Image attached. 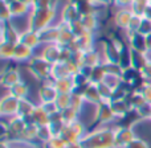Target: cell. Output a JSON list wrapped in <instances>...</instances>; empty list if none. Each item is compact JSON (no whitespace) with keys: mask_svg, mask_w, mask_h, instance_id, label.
Returning <instances> with one entry per match:
<instances>
[{"mask_svg":"<svg viewBox=\"0 0 151 148\" xmlns=\"http://www.w3.org/2000/svg\"><path fill=\"white\" fill-rule=\"evenodd\" d=\"M82 148H115L114 128L102 127L86 134L80 140Z\"/></svg>","mask_w":151,"mask_h":148,"instance_id":"1","label":"cell"},{"mask_svg":"<svg viewBox=\"0 0 151 148\" xmlns=\"http://www.w3.org/2000/svg\"><path fill=\"white\" fill-rule=\"evenodd\" d=\"M57 8H48V9H35L32 8L31 13L28 15V29L35 32H40L42 29L52 25L55 20Z\"/></svg>","mask_w":151,"mask_h":148,"instance_id":"2","label":"cell"},{"mask_svg":"<svg viewBox=\"0 0 151 148\" xmlns=\"http://www.w3.org/2000/svg\"><path fill=\"white\" fill-rule=\"evenodd\" d=\"M52 64H49L42 57H32L28 61V69L35 78L40 81H48L52 73Z\"/></svg>","mask_w":151,"mask_h":148,"instance_id":"3","label":"cell"},{"mask_svg":"<svg viewBox=\"0 0 151 148\" xmlns=\"http://www.w3.org/2000/svg\"><path fill=\"white\" fill-rule=\"evenodd\" d=\"M86 135L85 132V127L82 123L73 122V123H68L65 124L63 132H61V138L66 142L68 144H73V143H80V140Z\"/></svg>","mask_w":151,"mask_h":148,"instance_id":"4","label":"cell"},{"mask_svg":"<svg viewBox=\"0 0 151 148\" xmlns=\"http://www.w3.org/2000/svg\"><path fill=\"white\" fill-rule=\"evenodd\" d=\"M135 132L133 127H122L118 126L114 128V140H115V148H125L129 143L135 139Z\"/></svg>","mask_w":151,"mask_h":148,"instance_id":"5","label":"cell"},{"mask_svg":"<svg viewBox=\"0 0 151 148\" xmlns=\"http://www.w3.org/2000/svg\"><path fill=\"white\" fill-rule=\"evenodd\" d=\"M96 119L101 124H107L117 119L114 111L111 109V104L107 101H102L98 104H96Z\"/></svg>","mask_w":151,"mask_h":148,"instance_id":"6","label":"cell"},{"mask_svg":"<svg viewBox=\"0 0 151 148\" xmlns=\"http://www.w3.org/2000/svg\"><path fill=\"white\" fill-rule=\"evenodd\" d=\"M68 48L72 50L73 53L77 52H88V50H93L94 45H93V33L85 32L83 34L76 37V40L72 44L68 45Z\"/></svg>","mask_w":151,"mask_h":148,"instance_id":"7","label":"cell"},{"mask_svg":"<svg viewBox=\"0 0 151 148\" xmlns=\"http://www.w3.org/2000/svg\"><path fill=\"white\" fill-rule=\"evenodd\" d=\"M19 102L20 99H17L16 97L7 94L1 98L0 102V114L3 117H13L17 115V110H19Z\"/></svg>","mask_w":151,"mask_h":148,"instance_id":"8","label":"cell"},{"mask_svg":"<svg viewBox=\"0 0 151 148\" xmlns=\"http://www.w3.org/2000/svg\"><path fill=\"white\" fill-rule=\"evenodd\" d=\"M73 57L80 62L81 66H90V68H94L98 64H101V58H99V54L96 52V50H88V52H77L74 53Z\"/></svg>","mask_w":151,"mask_h":148,"instance_id":"9","label":"cell"},{"mask_svg":"<svg viewBox=\"0 0 151 148\" xmlns=\"http://www.w3.org/2000/svg\"><path fill=\"white\" fill-rule=\"evenodd\" d=\"M102 53H104V61L111 64H119L121 60V50L114 45L111 40L105 41L102 44Z\"/></svg>","mask_w":151,"mask_h":148,"instance_id":"10","label":"cell"},{"mask_svg":"<svg viewBox=\"0 0 151 148\" xmlns=\"http://www.w3.org/2000/svg\"><path fill=\"white\" fill-rule=\"evenodd\" d=\"M47 83L41 86L39 89V98H40V102L41 103H48V102H56L58 97V91L57 89L55 87L52 82L49 81H45Z\"/></svg>","mask_w":151,"mask_h":148,"instance_id":"11","label":"cell"},{"mask_svg":"<svg viewBox=\"0 0 151 148\" xmlns=\"http://www.w3.org/2000/svg\"><path fill=\"white\" fill-rule=\"evenodd\" d=\"M7 124H8V128H9L11 136L12 138H20V135L24 132L28 123H27V120L24 118L19 117V115H13V117H9Z\"/></svg>","mask_w":151,"mask_h":148,"instance_id":"12","label":"cell"},{"mask_svg":"<svg viewBox=\"0 0 151 148\" xmlns=\"http://www.w3.org/2000/svg\"><path fill=\"white\" fill-rule=\"evenodd\" d=\"M21 32H19L11 23H1V42H12L19 44L20 42Z\"/></svg>","mask_w":151,"mask_h":148,"instance_id":"13","label":"cell"},{"mask_svg":"<svg viewBox=\"0 0 151 148\" xmlns=\"http://www.w3.org/2000/svg\"><path fill=\"white\" fill-rule=\"evenodd\" d=\"M41 44H58V39H60V31H58L57 25H50L48 28L42 29L39 32Z\"/></svg>","mask_w":151,"mask_h":148,"instance_id":"14","label":"cell"},{"mask_svg":"<svg viewBox=\"0 0 151 148\" xmlns=\"http://www.w3.org/2000/svg\"><path fill=\"white\" fill-rule=\"evenodd\" d=\"M151 61L147 52H138V50L131 49V68L142 71Z\"/></svg>","mask_w":151,"mask_h":148,"instance_id":"15","label":"cell"},{"mask_svg":"<svg viewBox=\"0 0 151 148\" xmlns=\"http://www.w3.org/2000/svg\"><path fill=\"white\" fill-rule=\"evenodd\" d=\"M57 26H58V31H60L58 44L63 45V46H68L69 44H72V42L76 40V36H74L73 31H72L70 25L64 23V21H60V23L57 24Z\"/></svg>","mask_w":151,"mask_h":148,"instance_id":"16","label":"cell"},{"mask_svg":"<svg viewBox=\"0 0 151 148\" xmlns=\"http://www.w3.org/2000/svg\"><path fill=\"white\" fill-rule=\"evenodd\" d=\"M80 17L81 15L78 12L77 7H76V4H73V3L68 1L63 7V9H61V21H64L66 24H72L73 21L78 20Z\"/></svg>","mask_w":151,"mask_h":148,"instance_id":"17","label":"cell"},{"mask_svg":"<svg viewBox=\"0 0 151 148\" xmlns=\"http://www.w3.org/2000/svg\"><path fill=\"white\" fill-rule=\"evenodd\" d=\"M60 52H61V45L60 44H49L44 48L41 57L47 60L49 64L55 65L60 61Z\"/></svg>","mask_w":151,"mask_h":148,"instance_id":"18","label":"cell"},{"mask_svg":"<svg viewBox=\"0 0 151 148\" xmlns=\"http://www.w3.org/2000/svg\"><path fill=\"white\" fill-rule=\"evenodd\" d=\"M8 5H9L11 13H12L13 17H20V16L29 15L31 11H32V8H33L31 4L23 3L21 0H13V1H9L8 3Z\"/></svg>","mask_w":151,"mask_h":148,"instance_id":"19","label":"cell"},{"mask_svg":"<svg viewBox=\"0 0 151 148\" xmlns=\"http://www.w3.org/2000/svg\"><path fill=\"white\" fill-rule=\"evenodd\" d=\"M0 82H1V85L4 86V87L11 89L13 85L21 82L20 73H19L16 69H7L5 71H3L1 78H0Z\"/></svg>","mask_w":151,"mask_h":148,"instance_id":"20","label":"cell"},{"mask_svg":"<svg viewBox=\"0 0 151 148\" xmlns=\"http://www.w3.org/2000/svg\"><path fill=\"white\" fill-rule=\"evenodd\" d=\"M20 42H23L24 45L35 49V48H37L41 44V40H40L39 32H35V31H32V29H27V31L21 32Z\"/></svg>","mask_w":151,"mask_h":148,"instance_id":"21","label":"cell"},{"mask_svg":"<svg viewBox=\"0 0 151 148\" xmlns=\"http://www.w3.org/2000/svg\"><path fill=\"white\" fill-rule=\"evenodd\" d=\"M133 16H134V13L131 12L130 8H122V9L117 11V13H115V16H114L115 25L119 26L121 29H127Z\"/></svg>","mask_w":151,"mask_h":148,"instance_id":"22","label":"cell"},{"mask_svg":"<svg viewBox=\"0 0 151 148\" xmlns=\"http://www.w3.org/2000/svg\"><path fill=\"white\" fill-rule=\"evenodd\" d=\"M129 37V46L134 50L138 52H147L146 48V36H143L142 33L137 32V33L127 34Z\"/></svg>","mask_w":151,"mask_h":148,"instance_id":"23","label":"cell"},{"mask_svg":"<svg viewBox=\"0 0 151 148\" xmlns=\"http://www.w3.org/2000/svg\"><path fill=\"white\" fill-rule=\"evenodd\" d=\"M70 77H72V74H70V71H69L66 64L57 62L52 66V73H50V78L48 81L53 82V81L65 79V78H70Z\"/></svg>","mask_w":151,"mask_h":148,"instance_id":"24","label":"cell"},{"mask_svg":"<svg viewBox=\"0 0 151 148\" xmlns=\"http://www.w3.org/2000/svg\"><path fill=\"white\" fill-rule=\"evenodd\" d=\"M82 97L85 99V102H89V103H93V104H98L99 102H102V97L99 94L98 86L96 83H89V86L83 91Z\"/></svg>","mask_w":151,"mask_h":148,"instance_id":"25","label":"cell"},{"mask_svg":"<svg viewBox=\"0 0 151 148\" xmlns=\"http://www.w3.org/2000/svg\"><path fill=\"white\" fill-rule=\"evenodd\" d=\"M31 120L33 123H36L37 126H49L50 115L45 111L44 107H42L41 104H39V106H36L33 114L31 115Z\"/></svg>","mask_w":151,"mask_h":148,"instance_id":"26","label":"cell"},{"mask_svg":"<svg viewBox=\"0 0 151 148\" xmlns=\"http://www.w3.org/2000/svg\"><path fill=\"white\" fill-rule=\"evenodd\" d=\"M32 57H33V49H32V48L24 45L23 42L16 44L13 60H16V61H29Z\"/></svg>","mask_w":151,"mask_h":148,"instance_id":"27","label":"cell"},{"mask_svg":"<svg viewBox=\"0 0 151 148\" xmlns=\"http://www.w3.org/2000/svg\"><path fill=\"white\" fill-rule=\"evenodd\" d=\"M110 104H111V109L114 111L115 117L117 118H122L127 114L131 110L130 104L127 103L126 99H115V101H110Z\"/></svg>","mask_w":151,"mask_h":148,"instance_id":"28","label":"cell"},{"mask_svg":"<svg viewBox=\"0 0 151 148\" xmlns=\"http://www.w3.org/2000/svg\"><path fill=\"white\" fill-rule=\"evenodd\" d=\"M52 83L55 85V87L57 89L58 94H72L73 93V90H74V83H73L72 77L70 78H65V79L53 81Z\"/></svg>","mask_w":151,"mask_h":148,"instance_id":"29","label":"cell"},{"mask_svg":"<svg viewBox=\"0 0 151 148\" xmlns=\"http://www.w3.org/2000/svg\"><path fill=\"white\" fill-rule=\"evenodd\" d=\"M80 20H81V23H82L85 31L89 32V33H94V31L98 28V17H97L96 13L81 16Z\"/></svg>","mask_w":151,"mask_h":148,"instance_id":"30","label":"cell"},{"mask_svg":"<svg viewBox=\"0 0 151 148\" xmlns=\"http://www.w3.org/2000/svg\"><path fill=\"white\" fill-rule=\"evenodd\" d=\"M35 109H36V104H33L31 101H28V99H20L17 115L21 118H28L33 114Z\"/></svg>","mask_w":151,"mask_h":148,"instance_id":"31","label":"cell"},{"mask_svg":"<svg viewBox=\"0 0 151 148\" xmlns=\"http://www.w3.org/2000/svg\"><path fill=\"white\" fill-rule=\"evenodd\" d=\"M39 127H40V126H37L36 123H29V124L25 127L24 132L20 135V138L21 139H25V140H28V142H33V143L37 144V134H39ZM37 146H39V144H37Z\"/></svg>","mask_w":151,"mask_h":148,"instance_id":"32","label":"cell"},{"mask_svg":"<svg viewBox=\"0 0 151 148\" xmlns=\"http://www.w3.org/2000/svg\"><path fill=\"white\" fill-rule=\"evenodd\" d=\"M8 91H9L11 95L16 97L17 99H27L28 93H29V89L25 83L19 82V83H16V85H13L11 89H8Z\"/></svg>","mask_w":151,"mask_h":148,"instance_id":"33","label":"cell"},{"mask_svg":"<svg viewBox=\"0 0 151 148\" xmlns=\"http://www.w3.org/2000/svg\"><path fill=\"white\" fill-rule=\"evenodd\" d=\"M105 77H106V71H105L104 65H102V62H101V64H98L97 66L93 68L89 81H90V83H96V85H98V83L104 82Z\"/></svg>","mask_w":151,"mask_h":148,"instance_id":"34","label":"cell"},{"mask_svg":"<svg viewBox=\"0 0 151 148\" xmlns=\"http://www.w3.org/2000/svg\"><path fill=\"white\" fill-rule=\"evenodd\" d=\"M52 138H53V132L49 126H40L39 134H37V144L42 147V144L49 142Z\"/></svg>","mask_w":151,"mask_h":148,"instance_id":"35","label":"cell"},{"mask_svg":"<svg viewBox=\"0 0 151 148\" xmlns=\"http://www.w3.org/2000/svg\"><path fill=\"white\" fill-rule=\"evenodd\" d=\"M16 44L12 42H1L0 44V56L3 60H13Z\"/></svg>","mask_w":151,"mask_h":148,"instance_id":"36","label":"cell"},{"mask_svg":"<svg viewBox=\"0 0 151 148\" xmlns=\"http://www.w3.org/2000/svg\"><path fill=\"white\" fill-rule=\"evenodd\" d=\"M104 69L106 71V75H115V77H121L122 78L123 74V69L121 68L119 64H111V62H105L102 61Z\"/></svg>","mask_w":151,"mask_h":148,"instance_id":"37","label":"cell"},{"mask_svg":"<svg viewBox=\"0 0 151 148\" xmlns=\"http://www.w3.org/2000/svg\"><path fill=\"white\" fill-rule=\"evenodd\" d=\"M119 65L121 68L125 69L131 68V48L130 46H125L123 50L121 52V60H119Z\"/></svg>","mask_w":151,"mask_h":148,"instance_id":"38","label":"cell"},{"mask_svg":"<svg viewBox=\"0 0 151 148\" xmlns=\"http://www.w3.org/2000/svg\"><path fill=\"white\" fill-rule=\"evenodd\" d=\"M58 0H33L32 7L35 9H48V8H57Z\"/></svg>","mask_w":151,"mask_h":148,"instance_id":"39","label":"cell"},{"mask_svg":"<svg viewBox=\"0 0 151 148\" xmlns=\"http://www.w3.org/2000/svg\"><path fill=\"white\" fill-rule=\"evenodd\" d=\"M70 102H72V94H58L57 99H56V104H57L60 111H64L68 107H70Z\"/></svg>","mask_w":151,"mask_h":148,"instance_id":"40","label":"cell"},{"mask_svg":"<svg viewBox=\"0 0 151 148\" xmlns=\"http://www.w3.org/2000/svg\"><path fill=\"white\" fill-rule=\"evenodd\" d=\"M69 144L61 136H53L49 142L42 144V148H68Z\"/></svg>","mask_w":151,"mask_h":148,"instance_id":"41","label":"cell"},{"mask_svg":"<svg viewBox=\"0 0 151 148\" xmlns=\"http://www.w3.org/2000/svg\"><path fill=\"white\" fill-rule=\"evenodd\" d=\"M97 86H98L99 94H101V97H102V101H107V102L111 101V98H113V91H114V89L110 87V86L106 85L105 82L98 83Z\"/></svg>","mask_w":151,"mask_h":148,"instance_id":"42","label":"cell"},{"mask_svg":"<svg viewBox=\"0 0 151 148\" xmlns=\"http://www.w3.org/2000/svg\"><path fill=\"white\" fill-rule=\"evenodd\" d=\"M142 19H143L142 16L134 15L133 17H131L127 29H126V33L131 34V33H137V32H139V28H141V24H142Z\"/></svg>","mask_w":151,"mask_h":148,"instance_id":"43","label":"cell"},{"mask_svg":"<svg viewBox=\"0 0 151 148\" xmlns=\"http://www.w3.org/2000/svg\"><path fill=\"white\" fill-rule=\"evenodd\" d=\"M61 114H63V119H64V122H65V124H68V123L77 122V117L80 112L76 111V110L72 109V107H68L66 110L61 111Z\"/></svg>","mask_w":151,"mask_h":148,"instance_id":"44","label":"cell"},{"mask_svg":"<svg viewBox=\"0 0 151 148\" xmlns=\"http://www.w3.org/2000/svg\"><path fill=\"white\" fill-rule=\"evenodd\" d=\"M83 103H85V99L81 94H77V93H72V102H70V107L74 109L76 111L80 112L81 109H82Z\"/></svg>","mask_w":151,"mask_h":148,"instance_id":"45","label":"cell"},{"mask_svg":"<svg viewBox=\"0 0 151 148\" xmlns=\"http://www.w3.org/2000/svg\"><path fill=\"white\" fill-rule=\"evenodd\" d=\"M147 7H149V4H147V3L137 1V0H135V1L133 3V5L130 7V9H131V12H133L134 15H138V16H142V17H143V15H145V12H146Z\"/></svg>","mask_w":151,"mask_h":148,"instance_id":"46","label":"cell"},{"mask_svg":"<svg viewBox=\"0 0 151 148\" xmlns=\"http://www.w3.org/2000/svg\"><path fill=\"white\" fill-rule=\"evenodd\" d=\"M12 13H11L9 5L5 0H1V13H0V19H1V23H9L11 19H12Z\"/></svg>","mask_w":151,"mask_h":148,"instance_id":"47","label":"cell"},{"mask_svg":"<svg viewBox=\"0 0 151 148\" xmlns=\"http://www.w3.org/2000/svg\"><path fill=\"white\" fill-rule=\"evenodd\" d=\"M137 112H138L139 118L141 119H150L151 118V103H145L142 104L141 107L137 109Z\"/></svg>","mask_w":151,"mask_h":148,"instance_id":"48","label":"cell"},{"mask_svg":"<svg viewBox=\"0 0 151 148\" xmlns=\"http://www.w3.org/2000/svg\"><path fill=\"white\" fill-rule=\"evenodd\" d=\"M69 25H70V28H72V31H73V33H74V36H76V37L81 36V34H83V33L86 32L80 19H78V20H76V21H73V23L69 24Z\"/></svg>","mask_w":151,"mask_h":148,"instance_id":"49","label":"cell"},{"mask_svg":"<svg viewBox=\"0 0 151 148\" xmlns=\"http://www.w3.org/2000/svg\"><path fill=\"white\" fill-rule=\"evenodd\" d=\"M139 33H142L143 36H149V34H151V19H147V17L142 19Z\"/></svg>","mask_w":151,"mask_h":148,"instance_id":"50","label":"cell"},{"mask_svg":"<svg viewBox=\"0 0 151 148\" xmlns=\"http://www.w3.org/2000/svg\"><path fill=\"white\" fill-rule=\"evenodd\" d=\"M125 148H150V146H149V143H146V142L143 140V139L135 138L131 143H129Z\"/></svg>","mask_w":151,"mask_h":148,"instance_id":"51","label":"cell"},{"mask_svg":"<svg viewBox=\"0 0 151 148\" xmlns=\"http://www.w3.org/2000/svg\"><path fill=\"white\" fill-rule=\"evenodd\" d=\"M40 104L44 107V110L49 115H53V114H56V112L60 111L58 107H57V104H56V102H48V103H40Z\"/></svg>","mask_w":151,"mask_h":148,"instance_id":"52","label":"cell"},{"mask_svg":"<svg viewBox=\"0 0 151 148\" xmlns=\"http://www.w3.org/2000/svg\"><path fill=\"white\" fill-rule=\"evenodd\" d=\"M134 1H135V0H114L113 4L119 7V9H122V8H130Z\"/></svg>","mask_w":151,"mask_h":148,"instance_id":"53","label":"cell"},{"mask_svg":"<svg viewBox=\"0 0 151 148\" xmlns=\"http://www.w3.org/2000/svg\"><path fill=\"white\" fill-rule=\"evenodd\" d=\"M141 93H142V95L145 97V99H146L147 103H151V83L150 82L142 89Z\"/></svg>","mask_w":151,"mask_h":148,"instance_id":"54","label":"cell"},{"mask_svg":"<svg viewBox=\"0 0 151 148\" xmlns=\"http://www.w3.org/2000/svg\"><path fill=\"white\" fill-rule=\"evenodd\" d=\"M141 73H142V75H143V77L147 79V82L151 83V61H150L149 64H147V66L141 71Z\"/></svg>","mask_w":151,"mask_h":148,"instance_id":"55","label":"cell"},{"mask_svg":"<svg viewBox=\"0 0 151 148\" xmlns=\"http://www.w3.org/2000/svg\"><path fill=\"white\" fill-rule=\"evenodd\" d=\"M94 4L98 7V5H107V4H113V0H90Z\"/></svg>","mask_w":151,"mask_h":148,"instance_id":"56","label":"cell"},{"mask_svg":"<svg viewBox=\"0 0 151 148\" xmlns=\"http://www.w3.org/2000/svg\"><path fill=\"white\" fill-rule=\"evenodd\" d=\"M146 48H147V53H151V34L146 36Z\"/></svg>","mask_w":151,"mask_h":148,"instance_id":"57","label":"cell"},{"mask_svg":"<svg viewBox=\"0 0 151 148\" xmlns=\"http://www.w3.org/2000/svg\"><path fill=\"white\" fill-rule=\"evenodd\" d=\"M23 3H27V4H31L32 5V3H33V0H21Z\"/></svg>","mask_w":151,"mask_h":148,"instance_id":"58","label":"cell"},{"mask_svg":"<svg viewBox=\"0 0 151 148\" xmlns=\"http://www.w3.org/2000/svg\"><path fill=\"white\" fill-rule=\"evenodd\" d=\"M137 1H142V3H147V4H150L151 0H137Z\"/></svg>","mask_w":151,"mask_h":148,"instance_id":"59","label":"cell"},{"mask_svg":"<svg viewBox=\"0 0 151 148\" xmlns=\"http://www.w3.org/2000/svg\"><path fill=\"white\" fill-rule=\"evenodd\" d=\"M69 3H73V4H76V3H78V1H81V0H68Z\"/></svg>","mask_w":151,"mask_h":148,"instance_id":"60","label":"cell"},{"mask_svg":"<svg viewBox=\"0 0 151 148\" xmlns=\"http://www.w3.org/2000/svg\"><path fill=\"white\" fill-rule=\"evenodd\" d=\"M150 5H151V1H150Z\"/></svg>","mask_w":151,"mask_h":148,"instance_id":"61","label":"cell"},{"mask_svg":"<svg viewBox=\"0 0 151 148\" xmlns=\"http://www.w3.org/2000/svg\"><path fill=\"white\" fill-rule=\"evenodd\" d=\"M150 120H151V118H150Z\"/></svg>","mask_w":151,"mask_h":148,"instance_id":"62","label":"cell"}]
</instances>
